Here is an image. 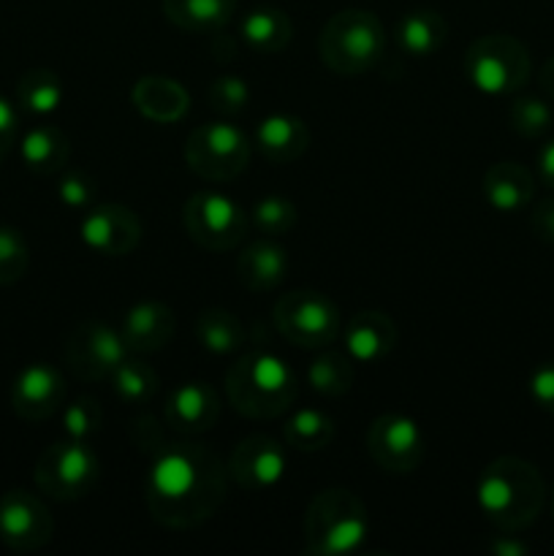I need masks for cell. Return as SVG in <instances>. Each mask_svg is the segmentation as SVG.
Segmentation results:
<instances>
[{
    "label": "cell",
    "instance_id": "obj_39",
    "mask_svg": "<svg viewBox=\"0 0 554 556\" xmlns=\"http://www.w3.org/2000/svg\"><path fill=\"white\" fill-rule=\"evenodd\" d=\"M530 396L541 410L554 413V362L541 364L530 375Z\"/></svg>",
    "mask_w": 554,
    "mask_h": 556
},
{
    "label": "cell",
    "instance_id": "obj_35",
    "mask_svg": "<svg viewBox=\"0 0 554 556\" xmlns=\"http://www.w3.org/2000/svg\"><path fill=\"white\" fill-rule=\"evenodd\" d=\"M552 106L538 96H519L511 101V128L519 136H525V139H538V136L546 134L552 128Z\"/></svg>",
    "mask_w": 554,
    "mask_h": 556
},
{
    "label": "cell",
    "instance_id": "obj_21",
    "mask_svg": "<svg viewBox=\"0 0 554 556\" xmlns=\"http://www.w3.org/2000/svg\"><path fill=\"white\" fill-rule=\"evenodd\" d=\"M255 150L266 157L269 163H293L302 157L310 147V130L302 117L297 114H266L255 128Z\"/></svg>",
    "mask_w": 554,
    "mask_h": 556
},
{
    "label": "cell",
    "instance_id": "obj_41",
    "mask_svg": "<svg viewBox=\"0 0 554 556\" xmlns=\"http://www.w3.org/2000/svg\"><path fill=\"white\" fill-rule=\"evenodd\" d=\"M530 228L541 242L554 244V199L538 201L530 215Z\"/></svg>",
    "mask_w": 554,
    "mask_h": 556
},
{
    "label": "cell",
    "instance_id": "obj_31",
    "mask_svg": "<svg viewBox=\"0 0 554 556\" xmlns=\"http://www.w3.org/2000/svg\"><path fill=\"white\" fill-rule=\"evenodd\" d=\"M158 386H161V378L141 358L125 356V362L112 372V391L125 405H144L158 394Z\"/></svg>",
    "mask_w": 554,
    "mask_h": 556
},
{
    "label": "cell",
    "instance_id": "obj_40",
    "mask_svg": "<svg viewBox=\"0 0 554 556\" xmlns=\"http://www.w3.org/2000/svg\"><path fill=\"white\" fill-rule=\"evenodd\" d=\"M16 144H20V112L14 103L0 98V163Z\"/></svg>",
    "mask_w": 554,
    "mask_h": 556
},
{
    "label": "cell",
    "instance_id": "obj_3",
    "mask_svg": "<svg viewBox=\"0 0 554 556\" xmlns=\"http://www.w3.org/2000/svg\"><path fill=\"white\" fill-rule=\"evenodd\" d=\"M299 394V378L286 358L275 353H248L226 372V400L253 421L282 416Z\"/></svg>",
    "mask_w": 554,
    "mask_h": 556
},
{
    "label": "cell",
    "instance_id": "obj_9",
    "mask_svg": "<svg viewBox=\"0 0 554 556\" xmlns=\"http://www.w3.org/2000/svg\"><path fill=\"white\" fill-rule=\"evenodd\" d=\"M182 226L199 248L226 253L242 242L250 217L231 195L221 193V190H199L185 201Z\"/></svg>",
    "mask_w": 554,
    "mask_h": 556
},
{
    "label": "cell",
    "instance_id": "obj_30",
    "mask_svg": "<svg viewBox=\"0 0 554 556\" xmlns=\"http://www.w3.org/2000/svg\"><path fill=\"white\" fill-rule=\"evenodd\" d=\"M282 438H286L288 448L302 451V454H315V451H324L335 440V421L324 410L302 407V410H297L286 421Z\"/></svg>",
    "mask_w": 554,
    "mask_h": 556
},
{
    "label": "cell",
    "instance_id": "obj_17",
    "mask_svg": "<svg viewBox=\"0 0 554 556\" xmlns=\"http://www.w3.org/2000/svg\"><path fill=\"white\" fill-rule=\"evenodd\" d=\"M163 418H166V427L177 434L210 432L221 418V400L204 380H190L168 394Z\"/></svg>",
    "mask_w": 554,
    "mask_h": 556
},
{
    "label": "cell",
    "instance_id": "obj_10",
    "mask_svg": "<svg viewBox=\"0 0 554 556\" xmlns=\"http://www.w3.org/2000/svg\"><path fill=\"white\" fill-rule=\"evenodd\" d=\"M275 326L291 345L320 351L340 337L342 318L337 304L318 291H291L277 299Z\"/></svg>",
    "mask_w": 554,
    "mask_h": 556
},
{
    "label": "cell",
    "instance_id": "obj_18",
    "mask_svg": "<svg viewBox=\"0 0 554 556\" xmlns=\"http://www.w3.org/2000/svg\"><path fill=\"white\" fill-rule=\"evenodd\" d=\"M174 329H177L174 309L158 299H144V302H136L134 307L125 309L119 334H123L128 351L155 353L172 342Z\"/></svg>",
    "mask_w": 554,
    "mask_h": 556
},
{
    "label": "cell",
    "instance_id": "obj_37",
    "mask_svg": "<svg viewBox=\"0 0 554 556\" xmlns=\"http://www.w3.org/2000/svg\"><path fill=\"white\" fill-rule=\"evenodd\" d=\"M250 103V85L242 76H217L210 85V106L221 114H239Z\"/></svg>",
    "mask_w": 554,
    "mask_h": 556
},
{
    "label": "cell",
    "instance_id": "obj_1",
    "mask_svg": "<svg viewBox=\"0 0 554 556\" xmlns=\"http://www.w3.org/2000/svg\"><path fill=\"white\" fill-rule=\"evenodd\" d=\"M228 470L206 445H163L144 478L147 510L168 530H193L217 514Z\"/></svg>",
    "mask_w": 554,
    "mask_h": 556
},
{
    "label": "cell",
    "instance_id": "obj_24",
    "mask_svg": "<svg viewBox=\"0 0 554 556\" xmlns=\"http://www.w3.org/2000/svg\"><path fill=\"white\" fill-rule=\"evenodd\" d=\"M20 157L27 172L38 174V177H52L68 166L71 139L63 128L52 123L33 125L20 139Z\"/></svg>",
    "mask_w": 554,
    "mask_h": 556
},
{
    "label": "cell",
    "instance_id": "obj_26",
    "mask_svg": "<svg viewBox=\"0 0 554 556\" xmlns=\"http://www.w3.org/2000/svg\"><path fill=\"white\" fill-rule=\"evenodd\" d=\"M445 36H449V22L432 9L411 11L396 25V43L402 52L416 60L432 58L445 43Z\"/></svg>",
    "mask_w": 554,
    "mask_h": 556
},
{
    "label": "cell",
    "instance_id": "obj_42",
    "mask_svg": "<svg viewBox=\"0 0 554 556\" xmlns=\"http://www.w3.org/2000/svg\"><path fill=\"white\" fill-rule=\"evenodd\" d=\"M538 172H541V179L554 190V139L538 152Z\"/></svg>",
    "mask_w": 554,
    "mask_h": 556
},
{
    "label": "cell",
    "instance_id": "obj_45",
    "mask_svg": "<svg viewBox=\"0 0 554 556\" xmlns=\"http://www.w3.org/2000/svg\"><path fill=\"white\" fill-rule=\"evenodd\" d=\"M552 510H554V494H552Z\"/></svg>",
    "mask_w": 554,
    "mask_h": 556
},
{
    "label": "cell",
    "instance_id": "obj_29",
    "mask_svg": "<svg viewBox=\"0 0 554 556\" xmlns=\"http://www.w3.org/2000/svg\"><path fill=\"white\" fill-rule=\"evenodd\" d=\"M16 103L33 117H49L63 103V81L49 68H30L16 81Z\"/></svg>",
    "mask_w": 554,
    "mask_h": 556
},
{
    "label": "cell",
    "instance_id": "obj_43",
    "mask_svg": "<svg viewBox=\"0 0 554 556\" xmlns=\"http://www.w3.org/2000/svg\"><path fill=\"white\" fill-rule=\"evenodd\" d=\"M489 552L498 556H525L530 548H527L525 543H516V541H494L492 546H489Z\"/></svg>",
    "mask_w": 554,
    "mask_h": 556
},
{
    "label": "cell",
    "instance_id": "obj_14",
    "mask_svg": "<svg viewBox=\"0 0 554 556\" xmlns=\"http://www.w3.org/2000/svg\"><path fill=\"white\" fill-rule=\"evenodd\" d=\"M79 239L87 250L106 258H123L141 242V220L123 204H101L85 210L79 223Z\"/></svg>",
    "mask_w": 554,
    "mask_h": 556
},
{
    "label": "cell",
    "instance_id": "obj_11",
    "mask_svg": "<svg viewBox=\"0 0 554 556\" xmlns=\"http://www.w3.org/2000/svg\"><path fill=\"white\" fill-rule=\"evenodd\" d=\"M367 454L380 470L391 476H407L421 465L427 454V438L413 418L402 413H386L369 424Z\"/></svg>",
    "mask_w": 554,
    "mask_h": 556
},
{
    "label": "cell",
    "instance_id": "obj_32",
    "mask_svg": "<svg viewBox=\"0 0 554 556\" xmlns=\"http://www.w3.org/2000/svg\"><path fill=\"white\" fill-rule=\"evenodd\" d=\"M307 383L315 394L335 396L348 394L353 389V364L345 353H320L310 362Z\"/></svg>",
    "mask_w": 554,
    "mask_h": 556
},
{
    "label": "cell",
    "instance_id": "obj_8",
    "mask_svg": "<svg viewBox=\"0 0 554 556\" xmlns=\"http://www.w3.org/2000/svg\"><path fill=\"white\" fill-rule=\"evenodd\" d=\"M250 152L253 144L248 136L237 125L217 119L190 130L182 155L190 172L206 182H228L248 168Z\"/></svg>",
    "mask_w": 554,
    "mask_h": 556
},
{
    "label": "cell",
    "instance_id": "obj_15",
    "mask_svg": "<svg viewBox=\"0 0 554 556\" xmlns=\"http://www.w3.org/2000/svg\"><path fill=\"white\" fill-rule=\"evenodd\" d=\"M228 478L244 492H269L288 470L286 451L266 434H250L228 456Z\"/></svg>",
    "mask_w": 554,
    "mask_h": 556
},
{
    "label": "cell",
    "instance_id": "obj_2",
    "mask_svg": "<svg viewBox=\"0 0 554 556\" xmlns=\"http://www.w3.org/2000/svg\"><path fill=\"white\" fill-rule=\"evenodd\" d=\"M478 510L494 530L514 535L530 527L546 505V483L536 465L519 456L489 462L476 486Z\"/></svg>",
    "mask_w": 554,
    "mask_h": 556
},
{
    "label": "cell",
    "instance_id": "obj_6",
    "mask_svg": "<svg viewBox=\"0 0 554 556\" xmlns=\"http://www.w3.org/2000/svg\"><path fill=\"white\" fill-rule=\"evenodd\" d=\"M530 52L508 33L478 36L465 52V76L483 96H514L530 79Z\"/></svg>",
    "mask_w": 554,
    "mask_h": 556
},
{
    "label": "cell",
    "instance_id": "obj_27",
    "mask_svg": "<svg viewBox=\"0 0 554 556\" xmlns=\"http://www.w3.org/2000/svg\"><path fill=\"white\" fill-rule=\"evenodd\" d=\"M239 36L259 54H277L288 47L293 36L291 16L282 9L261 5V9H253L244 16L242 25H239Z\"/></svg>",
    "mask_w": 554,
    "mask_h": 556
},
{
    "label": "cell",
    "instance_id": "obj_19",
    "mask_svg": "<svg viewBox=\"0 0 554 556\" xmlns=\"http://www.w3.org/2000/svg\"><path fill=\"white\" fill-rule=\"evenodd\" d=\"M342 345L351 362L378 364L396 348V326L391 315L378 309H364L353 315L342 329Z\"/></svg>",
    "mask_w": 554,
    "mask_h": 556
},
{
    "label": "cell",
    "instance_id": "obj_4",
    "mask_svg": "<svg viewBox=\"0 0 554 556\" xmlns=\"http://www.w3.org/2000/svg\"><path fill=\"white\" fill-rule=\"evenodd\" d=\"M367 505L348 489H324L304 514V541L315 556H351L367 546Z\"/></svg>",
    "mask_w": 554,
    "mask_h": 556
},
{
    "label": "cell",
    "instance_id": "obj_38",
    "mask_svg": "<svg viewBox=\"0 0 554 556\" xmlns=\"http://www.w3.org/2000/svg\"><path fill=\"white\" fill-rule=\"evenodd\" d=\"M58 199L68 210H90L96 201V179L87 172H60Z\"/></svg>",
    "mask_w": 554,
    "mask_h": 556
},
{
    "label": "cell",
    "instance_id": "obj_5",
    "mask_svg": "<svg viewBox=\"0 0 554 556\" xmlns=\"http://www.w3.org/2000/svg\"><path fill=\"white\" fill-rule=\"evenodd\" d=\"M386 52V27L378 14L367 9H342L324 25L318 36V54L329 71L340 76H358L375 68Z\"/></svg>",
    "mask_w": 554,
    "mask_h": 556
},
{
    "label": "cell",
    "instance_id": "obj_33",
    "mask_svg": "<svg viewBox=\"0 0 554 556\" xmlns=\"http://www.w3.org/2000/svg\"><path fill=\"white\" fill-rule=\"evenodd\" d=\"M248 217L255 231H261L264 237H282V233L293 231V226L299 223V210L286 195H264L255 201Z\"/></svg>",
    "mask_w": 554,
    "mask_h": 556
},
{
    "label": "cell",
    "instance_id": "obj_12",
    "mask_svg": "<svg viewBox=\"0 0 554 556\" xmlns=\"http://www.w3.org/2000/svg\"><path fill=\"white\" fill-rule=\"evenodd\" d=\"M125 353H128V345L123 334L101 320H81L65 342L68 367L74 369L76 378L90 380V383L112 378L114 369L125 362Z\"/></svg>",
    "mask_w": 554,
    "mask_h": 556
},
{
    "label": "cell",
    "instance_id": "obj_36",
    "mask_svg": "<svg viewBox=\"0 0 554 556\" xmlns=\"http://www.w3.org/2000/svg\"><path fill=\"white\" fill-rule=\"evenodd\" d=\"M103 427V407L92 396H79L63 407V429L71 440H87Z\"/></svg>",
    "mask_w": 554,
    "mask_h": 556
},
{
    "label": "cell",
    "instance_id": "obj_7",
    "mask_svg": "<svg viewBox=\"0 0 554 556\" xmlns=\"http://www.w3.org/2000/svg\"><path fill=\"white\" fill-rule=\"evenodd\" d=\"M101 478V462L85 440H63L43 448L38 456L33 481L38 492L60 503H76L96 489Z\"/></svg>",
    "mask_w": 554,
    "mask_h": 556
},
{
    "label": "cell",
    "instance_id": "obj_16",
    "mask_svg": "<svg viewBox=\"0 0 554 556\" xmlns=\"http://www.w3.org/2000/svg\"><path fill=\"white\" fill-rule=\"evenodd\" d=\"M65 380L52 364H27L11 383V407L27 424H38L63 410Z\"/></svg>",
    "mask_w": 554,
    "mask_h": 556
},
{
    "label": "cell",
    "instance_id": "obj_23",
    "mask_svg": "<svg viewBox=\"0 0 554 556\" xmlns=\"http://www.w3.org/2000/svg\"><path fill=\"white\" fill-rule=\"evenodd\" d=\"M483 195H487L489 206L498 212H519L536 195V177L530 168L514 161H500L483 172Z\"/></svg>",
    "mask_w": 554,
    "mask_h": 556
},
{
    "label": "cell",
    "instance_id": "obj_22",
    "mask_svg": "<svg viewBox=\"0 0 554 556\" xmlns=\"http://www.w3.org/2000/svg\"><path fill=\"white\" fill-rule=\"evenodd\" d=\"M288 253L272 239H259L248 244L237 258V280L253 293H269L286 280Z\"/></svg>",
    "mask_w": 554,
    "mask_h": 556
},
{
    "label": "cell",
    "instance_id": "obj_20",
    "mask_svg": "<svg viewBox=\"0 0 554 556\" xmlns=\"http://www.w3.org/2000/svg\"><path fill=\"white\" fill-rule=\"evenodd\" d=\"M130 101L141 117L158 125H174L190 112V96L177 79L163 74H150L136 79Z\"/></svg>",
    "mask_w": 554,
    "mask_h": 556
},
{
    "label": "cell",
    "instance_id": "obj_13",
    "mask_svg": "<svg viewBox=\"0 0 554 556\" xmlns=\"http://www.w3.org/2000/svg\"><path fill=\"white\" fill-rule=\"evenodd\" d=\"M54 535V519L43 500L27 489H9L0 497V541L16 554H33Z\"/></svg>",
    "mask_w": 554,
    "mask_h": 556
},
{
    "label": "cell",
    "instance_id": "obj_25",
    "mask_svg": "<svg viewBox=\"0 0 554 556\" xmlns=\"http://www.w3.org/2000/svg\"><path fill=\"white\" fill-rule=\"evenodd\" d=\"M163 14L185 33H217L231 22L237 0H161Z\"/></svg>",
    "mask_w": 554,
    "mask_h": 556
},
{
    "label": "cell",
    "instance_id": "obj_34",
    "mask_svg": "<svg viewBox=\"0 0 554 556\" xmlns=\"http://www.w3.org/2000/svg\"><path fill=\"white\" fill-rule=\"evenodd\" d=\"M30 266V248L20 228L0 226V288L16 286Z\"/></svg>",
    "mask_w": 554,
    "mask_h": 556
},
{
    "label": "cell",
    "instance_id": "obj_28",
    "mask_svg": "<svg viewBox=\"0 0 554 556\" xmlns=\"http://www.w3.org/2000/svg\"><path fill=\"white\" fill-rule=\"evenodd\" d=\"M196 340L212 356H231L244 345V326L228 309H204L196 318Z\"/></svg>",
    "mask_w": 554,
    "mask_h": 556
},
{
    "label": "cell",
    "instance_id": "obj_44",
    "mask_svg": "<svg viewBox=\"0 0 554 556\" xmlns=\"http://www.w3.org/2000/svg\"><path fill=\"white\" fill-rule=\"evenodd\" d=\"M538 81H541V90L546 92V96L554 101V54L546 60V63H543L541 76H538Z\"/></svg>",
    "mask_w": 554,
    "mask_h": 556
}]
</instances>
